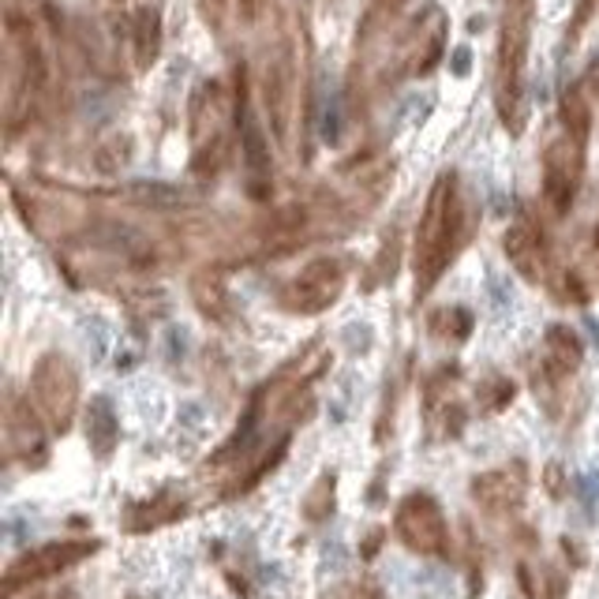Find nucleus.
Masks as SVG:
<instances>
[{"label": "nucleus", "mask_w": 599, "mask_h": 599, "mask_svg": "<svg viewBox=\"0 0 599 599\" xmlns=\"http://www.w3.org/2000/svg\"><path fill=\"white\" fill-rule=\"evenodd\" d=\"M502 247H506V259L514 263V270L524 281H544V274H547V247H544V236L535 233L528 222L510 225L506 236H502Z\"/></svg>", "instance_id": "nucleus-14"}, {"label": "nucleus", "mask_w": 599, "mask_h": 599, "mask_svg": "<svg viewBox=\"0 0 599 599\" xmlns=\"http://www.w3.org/2000/svg\"><path fill=\"white\" fill-rule=\"evenodd\" d=\"M135 203H143V206H180L184 203V192L180 187H173V184H132V192H128Z\"/></svg>", "instance_id": "nucleus-22"}, {"label": "nucleus", "mask_w": 599, "mask_h": 599, "mask_svg": "<svg viewBox=\"0 0 599 599\" xmlns=\"http://www.w3.org/2000/svg\"><path fill=\"white\" fill-rule=\"evenodd\" d=\"M86 443H90V450L98 454L102 461L113 457V450H116V443H120V420H116V413H113L109 397H94V401H90V413H86Z\"/></svg>", "instance_id": "nucleus-17"}, {"label": "nucleus", "mask_w": 599, "mask_h": 599, "mask_svg": "<svg viewBox=\"0 0 599 599\" xmlns=\"http://www.w3.org/2000/svg\"><path fill=\"white\" fill-rule=\"evenodd\" d=\"M558 120H562L565 132H574V135L588 139V132H592V94H588L581 83H574L570 90L562 94Z\"/></svg>", "instance_id": "nucleus-19"}, {"label": "nucleus", "mask_w": 599, "mask_h": 599, "mask_svg": "<svg viewBox=\"0 0 599 599\" xmlns=\"http://www.w3.org/2000/svg\"><path fill=\"white\" fill-rule=\"evenodd\" d=\"M259 90H263V109L270 116L274 139L281 146H289L293 113H296V49H293V38H277L266 49Z\"/></svg>", "instance_id": "nucleus-4"}, {"label": "nucleus", "mask_w": 599, "mask_h": 599, "mask_svg": "<svg viewBox=\"0 0 599 599\" xmlns=\"http://www.w3.org/2000/svg\"><path fill=\"white\" fill-rule=\"evenodd\" d=\"M472 498L480 502L487 514H510L521 506L524 498V472L521 464L510 468H498V472H484V476L472 480Z\"/></svg>", "instance_id": "nucleus-13"}, {"label": "nucleus", "mask_w": 599, "mask_h": 599, "mask_svg": "<svg viewBox=\"0 0 599 599\" xmlns=\"http://www.w3.org/2000/svg\"><path fill=\"white\" fill-rule=\"evenodd\" d=\"M514 401V383L510 378H491V383L480 386V404L487 413H498V408H506Z\"/></svg>", "instance_id": "nucleus-23"}, {"label": "nucleus", "mask_w": 599, "mask_h": 599, "mask_svg": "<svg viewBox=\"0 0 599 599\" xmlns=\"http://www.w3.org/2000/svg\"><path fill=\"white\" fill-rule=\"evenodd\" d=\"M5 438L8 450L26 461V464H42L45 461V431L38 424V416L30 413V404L23 397H8V413H5Z\"/></svg>", "instance_id": "nucleus-12"}, {"label": "nucleus", "mask_w": 599, "mask_h": 599, "mask_svg": "<svg viewBox=\"0 0 599 599\" xmlns=\"http://www.w3.org/2000/svg\"><path fill=\"white\" fill-rule=\"evenodd\" d=\"M266 8H270V0H240V15H244L247 23H255Z\"/></svg>", "instance_id": "nucleus-27"}, {"label": "nucleus", "mask_w": 599, "mask_h": 599, "mask_svg": "<svg viewBox=\"0 0 599 599\" xmlns=\"http://www.w3.org/2000/svg\"><path fill=\"white\" fill-rule=\"evenodd\" d=\"M581 86L592 94V98H595V94H599V56L592 60V65H588V72L581 75Z\"/></svg>", "instance_id": "nucleus-29"}, {"label": "nucleus", "mask_w": 599, "mask_h": 599, "mask_svg": "<svg viewBox=\"0 0 599 599\" xmlns=\"http://www.w3.org/2000/svg\"><path fill=\"white\" fill-rule=\"evenodd\" d=\"M464 236V199L457 173H443L434 180L427 206L420 214L416 240H413V270H416V296H427L438 277L454 263V251Z\"/></svg>", "instance_id": "nucleus-1"}, {"label": "nucleus", "mask_w": 599, "mask_h": 599, "mask_svg": "<svg viewBox=\"0 0 599 599\" xmlns=\"http://www.w3.org/2000/svg\"><path fill=\"white\" fill-rule=\"evenodd\" d=\"M584 360V349H581V337L570 330V326H551L547 330V341H544V367L551 378H565L574 374Z\"/></svg>", "instance_id": "nucleus-16"}, {"label": "nucleus", "mask_w": 599, "mask_h": 599, "mask_svg": "<svg viewBox=\"0 0 599 599\" xmlns=\"http://www.w3.org/2000/svg\"><path fill=\"white\" fill-rule=\"evenodd\" d=\"M595 5H599V0H577V8H574V19H570V30H565V45H577V38L584 35L588 19L595 15Z\"/></svg>", "instance_id": "nucleus-24"}, {"label": "nucleus", "mask_w": 599, "mask_h": 599, "mask_svg": "<svg viewBox=\"0 0 599 599\" xmlns=\"http://www.w3.org/2000/svg\"><path fill=\"white\" fill-rule=\"evenodd\" d=\"M584 150L588 139L574 135V132H558L547 150H544V199L551 206V214H570L574 199H577V187L584 180Z\"/></svg>", "instance_id": "nucleus-7"}, {"label": "nucleus", "mask_w": 599, "mask_h": 599, "mask_svg": "<svg viewBox=\"0 0 599 599\" xmlns=\"http://www.w3.org/2000/svg\"><path fill=\"white\" fill-rule=\"evenodd\" d=\"M222 120H225L222 83H203L192 98V139H195V146H203L206 139H222Z\"/></svg>", "instance_id": "nucleus-15"}, {"label": "nucleus", "mask_w": 599, "mask_h": 599, "mask_svg": "<svg viewBox=\"0 0 599 599\" xmlns=\"http://www.w3.org/2000/svg\"><path fill=\"white\" fill-rule=\"evenodd\" d=\"M94 551H98V544H94V540H56V544H42L35 551L19 554L8 565V574H5V599H12L26 584L45 581V577H53L60 570H68V565L90 558Z\"/></svg>", "instance_id": "nucleus-9"}, {"label": "nucleus", "mask_w": 599, "mask_h": 599, "mask_svg": "<svg viewBox=\"0 0 599 599\" xmlns=\"http://www.w3.org/2000/svg\"><path fill=\"white\" fill-rule=\"evenodd\" d=\"M532 19H535V0H502L498 49H494V109L510 135H521L528 120L524 68L532 45Z\"/></svg>", "instance_id": "nucleus-2"}, {"label": "nucleus", "mask_w": 599, "mask_h": 599, "mask_svg": "<svg viewBox=\"0 0 599 599\" xmlns=\"http://www.w3.org/2000/svg\"><path fill=\"white\" fill-rule=\"evenodd\" d=\"M401 5H404V0H371V5H367V19H364V35H371L378 23H386Z\"/></svg>", "instance_id": "nucleus-26"}, {"label": "nucleus", "mask_w": 599, "mask_h": 599, "mask_svg": "<svg viewBox=\"0 0 599 599\" xmlns=\"http://www.w3.org/2000/svg\"><path fill=\"white\" fill-rule=\"evenodd\" d=\"M132 49H135V68H150L157 53H162V19L154 8H139L132 15Z\"/></svg>", "instance_id": "nucleus-18"}, {"label": "nucleus", "mask_w": 599, "mask_h": 599, "mask_svg": "<svg viewBox=\"0 0 599 599\" xmlns=\"http://www.w3.org/2000/svg\"><path fill=\"white\" fill-rule=\"evenodd\" d=\"M562 491H565V484H562V468H558V464H547V494L558 498Z\"/></svg>", "instance_id": "nucleus-30"}, {"label": "nucleus", "mask_w": 599, "mask_h": 599, "mask_svg": "<svg viewBox=\"0 0 599 599\" xmlns=\"http://www.w3.org/2000/svg\"><path fill=\"white\" fill-rule=\"evenodd\" d=\"M334 472H326V476H319L314 480V487L307 491V498H304V517L307 521H323V517H330V510H334Z\"/></svg>", "instance_id": "nucleus-21"}, {"label": "nucleus", "mask_w": 599, "mask_h": 599, "mask_svg": "<svg viewBox=\"0 0 599 599\" xmlns=\"http://www.w3.org/2000/svg\"><path fill=\"white\" fill-rule=\"evenodd\" d=\"M30 394H35L38 413L53 431H68L79 408V374L68 364V356L45 353L38 356L35 371H30Z\"/></svg>", "instance_id": "nucleus-6"}, {"label": "nucleus", "mask_w": 599, "mask_h": 599, "mask_svg": "<svg viewBox=\"0 0 599 599\" xmlns=\"http://www.w3.org/2000/svg\"><path fill=\"white\" fill-rule=\"evenodd\" d=\"M236 124H240V157L251 173V192L263 195V184L270 180V146L266 135L259 128L255 113L247 105V83H244V68L236 72Z\"/></svg>", "instance_id": "nucleus-11"}, {"label": "nucleus", "mask_w": 599, "mask_h": 599, "mask_svg": "<svg viewBox=\"0 0 599 599\" xmlns=\"http://www.w3.org/2000/svg\"><path fill=\"white\" fill-rule=\"evenodd\" d=\"M35 599H75L72 592H45V595H35Z\"/></svg>", "instance_id": "nucleus-32"}, {"label": "nucleus", "mask_w": 599, "mask_h": 599, "mask_svg": "<svg viewBox=\"0 0 599 599\" xmlns=\"http://www.w3.org/2000/svg\"><path fill=\"white\" fill-rule=\"evenodd\" d=\"M397 540L416 554H446L450 551V528L443 517V506L431 494H408L401 498L394 517Z\"/></svg>", "instance_id": "nucleus-8"}, {"label": "nucleus", "mask_w": 599, "mask_h": 599, "mask_svg": "<svg viewBox=\"0 0 599 599\" xmlns=\"http://www.w3.org/2000/svg\"><path fill=\"white\" fill-rule=\"evenodd\" d=\"M431 326H434V330H438V326H446L443 334H454V337L461 341V337H468V330H472V319H468V314H464L461 307H454V311H443V314H438V319H434Z\"/></svg>", "instance_id": "nucleus-25"}, {"label": "nucleus", "mask_w": 599, "mask_h": 599, "mask_svg": "<svg viewBox=\"0 0 599 599\" xmlns=\"http://www.w3.org/2000/svg\"><path fill=\"white\" fill-rule=\"evenodd\" d=\"M565 296L577 300V304H584V300H588V289L581 285V277H577V274H565Z\"/></svg>", "instance_id": "nucleus-28"}, {"label": "nucleus", "mask_w": 599, "mask_h": 599, "mask_svg": "<svg viewBox=\"0 0 599 599\" xmlns=\"http://www.w3.org/2000/svg\"><path fill=\"white\" fill-rule=\"evenodd\" d=\"M192 296H195V304H199V311L206 314V319H217V323L229 319V293H225L217 274H199L192 281Z\"/></svg>", "instance_id": "nucleus-20"}, {"label": "nucleus", "mask_w": 599, "mask_h": 599, "mask_svg": "<svg viewBox=\"0 0 599 599\" xmlns=\"http://www.w3.org/2000/svg\"><path fill=\"white\" fill-rule=\"evenodd\" d=\"M341 293H344V263L334 255H323L307 263L281 289V307H289L296 314H314V311H326Z\"/></svg>", "instance_id": "nucleus-10"}, {"label": "nucleus", "mask_w": 599, "mask_h": 599, "mask_svg": "<svg viewBox=\"0 0 599 599\" xmlns=\"http://www.w3.org/2000/svg\"><path fill=\"white\" fill-rule=\"evenodd\" d=\"M42 86H45V53L38 42V30L26 15L8 12L5 19V116L12 132H19V124L35 113Z\"/></svg>", "instance_id": "nucleus-3"}, {"label": "nucleus", "mask_w": 599, "mask_h": 599, "mask_svg": "<svg viewBox=\"0 0 599 599\" xmlns=\"http://www.w3.org/2000/svg\"><path fill=\"white\" fill-rule=\"evenodd\" d=\"M378 540H383V532H371V540H367V547H364V554H367V558L378 551Z\"/></svg>", "instance_id": "nucleus-31"}, {"label": "nucleus", "mask_w": 599, "mask_h": 599, "mask_svg": "<svg viewBox=\"0 0 599 599\" xmlns=\"http://www.w3.org/2000/svg\"><path fill=\"white\" fill-rule=\"evenodd\" d=\"M450 42V19L438 5H427L420 15L408 19L394 49V72L397 79H420L427 75L446 53Z\"/></svg>", "instance_id": "nucleus-5"}]
</instances>
